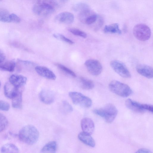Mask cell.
Segmentation results:
<instances>
[{"mask_svg": "<svg viewBox=\"0 0 153 153\" xmlns=\"http://www.w3.org/2000/svg\"><path fill=\"white\" fill-rule=\"evenodd\" d=\"M62 108L63 111L65 113H70L73 111L72 106L65 100H64L62 102Z\"/></svg>", "mask_w": 153, "mask_h": 153, "instance_id": "obj_27", "label": "cell"}, {"mask_svg": "<svg viewBox=\"0 0 153 153\" xmlns=\"http://www.w3.org/2000/svg\"><path fill=\"white\" fill-rule=\"evenodd\" d=\"M12 105L15 108L20 109L22 106V93L21 91L12 99Z\"/></svg>", "mask_w": 153, "mask_h": 153, "instance_id": "obj_23", "label": "cell"}, {"mask_svg": "<svg viewBox=\"0 0 153 153\" xmlns=\"http://www.w3.org/2000/svg\"><path fill=\"white\" fill-rule=\"evenodd\" d=\"M108 87L112 92L123 97H128L132 93V91L128 85L117 80L111 81Z\"/></svg>", "mask_w": 153, "mask_h": 153, "instance_id": "obj_4", "label": "cell"}, {"mask_svg": "<svg viewBox=\"0 0 153 153\" xmlns=\"http://www.w3.org/2000/svg\"><path fill=\"white\" fill-rule=\"evenodd\" d=\"M91 134L84 132L80 133L78 135L79 139L82 143L90 147L95 146V143Z\"/></svg>", "mask_w": 153, "mask_h": 153, "instance_id": "obj_17", "label": "cell"}, {"mask_svg": "<svg viewBox=\"0 0 153 153\" xmlns=\"http://www.w3.org/2000/svg\"><path fill=\"white\" fill-rule=\"evenodd\" d=\"M39 98L41 101L46 104H50L55 100V96L51 91L48 90H43L39 94Z\"/></svg>", "mask_w": 153, "mask_h": 153, "instance_id": "obj_12", "label": "cell"}, {"mask_svg": "<svg viewBox=\"0 0 153 153\" xmlns=\"http://www.w3.org/2000/svg\"><path fill=\"white\" fill-rule=\"evenodd\" d=\"M93 112L103 118L107 122L110 123L115 119L118 111L114 105L108 103L102 108L94 110Z\"/></svg>", "mask_w": 153, "mask_h": 153, "instance_id": "obj_3", "label": "cell"}, {"mask_svg": "<svg viewBox=\"0 0 153 153\" xmlns=\"http://www.w3.org/2000/svg\"><path fill=\"white\" fill-rule=\"evenodd\" d=\"M81 126L83 132L91 134L94 132L95 128L93 121L88 118L82 119L81 123Z\"/></svg>", "mask_w": 153, "mask_h": 153, "instance_id": "obj_14", "label": "cell"}, {"mask_svg": "<svg viewBox=\"0 0 153 153\" xmlns=\"http://www.w3.org/2000/svg\"><path fill=\"white\" fill-rule=\"evenodd\" d=\"M8 123L7 118L0 113V132L3 131L7 128Z\"/></svg>", "mask_w": 153, "mask_h": 153, "instance_id": "obj_26", "label": "cell"}, {"mask_svg": "<svg viewBox=\"0 0 153 153\" xmlns=\"http://www.w3.org/2000/svg\"><path fill=\"white\" fill-rule=\"evenodd\" d=\"M97 16L94 13L88 17L84 23L88 25H91L95 22L97 21Z\"/></svg>", "mask_w": 153, "mask_h": 153, "instance_id": "obj_31", "label": "cell"}, {"mask_svg": "<svg viewBox=\"0 0 153 153\" xmlns=\"http://www.w3.org/2000/svg\"><path fill=\"white\" fill-rule=\"evenodd\" d=\"M1 82L0 81V88H1Z\"/></svg>", "mask_w": 153, "mask_h": 153, "instance_id": "obj_38", "label": "cell"}, {"mask_svg": "<svg viewBox=\"0 0 153 153\" xmlns=\"http://www.w3.org/2000/svg\"><path fill=\"white\" fill-rule=\"evenodd\" d=\"M5 58L4 53L1 51H0V63L3 62Z\"/></svg>", "mask_w": 153, "mask_h": 153, "instance_id": "obj_37", "label": "cell"}, {"mask_svg": "<svg viewBox=\"0 0 153 153\" xmlns=\"http://www.w3.org/2000/svg\"><path fill=\"white\" fill-rule=\"evenodd\" d=\"M57 148L56 142L55 141H51L42 147L41 152L43 153H55L56 150Z\"/></svg>", "mask_w": 153, "mask_h": 153, "instance_id": "obj_20", "label": "cell"}, {"mask_svg": "<svg viewBox=\"0 0 153 153\" xmlns=\"http://www.w3.org/2000/svg\"><path fill=\"white\" fill-rule=\"evenodd\" d=\"M10 22L19 23L21 21V19L17 15L14 13L10 14Z\"/></svg>", "mask_w": 153, "mask_h": 153, "instance_id": "obj_33", "label": "cell"}, {"mask_svg": "<svg viewBox=\"0 0 153 153\" xmlns=\"http://www.w3.org/2000/svg\"><path fill=\"white\" fill-rule=\"evenodd\" d=\"M18 137L19 140L22 142L32 145L38 141L39 137V133L34 126L28 125L21 129L19 133Z\"/></svg>", "mask_w": 153, "mask_h": 153, "instance_id": "obj_1", "label": "cell"}, {"mask_svg": "<svg viewBox=\"0 0 153 153\" xmlns=\"http://www.w3.org/2000/svg\"><path fill=\"white\" fill-rule=\"evenodd\" d=\"M2 0H0V1H1Z\"/></svg>", "mask_w": 153, "mask_h": 153, "instance_id": "obj_39", "label": "cell"}, {"mask_svg": "<svg viewBox=\"0 0 153 153\" xmlns=\"http://www.w3.org/2000/svg\"><path fill=\"white\" fill-rule=\"evenodd\" d=\"M137 72L141 75L148 79L152 78L153 68L151 66L143 64H140L136 67Z\"/></svg>", "mask_w": 153, "mask_h": 153, "instance_id": "obj_10", "label": "cell"}, {"mask_svg": "<svg viewBox=\"0 0 153 153\" xmlns=\"http://www.w3.org/2000/svg\"><path fill=\"white\" fill-rule=\"evenodd\" d=\"M10 14L6 10L0 8V21L4 22H10Z\"/></svg>", "mask_w": 153, "mask_h": 153, "instance_id": "obj_24", "label": "cell"}, {"mask_svg": "<svg viewBox=\"0 0 153 153\" xmlns=\"http://www.w3.org/2000/svg\"><path fill=\"white\" fill-rule=\"evenodd\" d=\"M56 65L60 69L68 74L74 77H76V74L74 72L65 66L59 64H57Z\"/></svg>", "mask_w": 153, "mask_h": 153, "instance_id": "obj_30", "label": "cell"}, {"mask_svg": "<svg viewBox=\"0 0 153 153\" xmlns=\"http://www.w3.org/2000/svg\"><path fill=\"white\" fill-rule=\"evenodd\" d=\"M0 151L1 153H19V150L15 145L12 143L6 144L1 147Z\"/></svg>", "mask_w": 153, "mask_h": 153, "instance_id": "obj_21", "label": "cell"}, {"mask_svg": "<svg viewBox=\"0 0 153 153\" xmlns=\"http://www.w3.org/2000/svg\"><path fill=\"white\" fill-rule=\"evenodd\" d=\"M55 20L59 23L70 24L74 20V16L72 13L68 12H61L57 15L55 18Z\"/></svg>", "mask_w": 153, "mask_h": 153, "instance_id": "obj_9", "label": "cell"}, {"mask_svg": "<svg viewBox=\"0 0 153 153\" xmlns=\"http://www.w3.org/2000/svg\"><path fill=\"white\" fill-rule=\"evenodd\" d=\"M80 82L81 87L84 89L91 90L94 86V84L92 81L83 77L80 78Z\"/></svg>", "mask_w": 153, "mask_h": 153, "instance_id": "obj_22", "label": "cell"}, {"mask_svg": "<svg viewBox=\"0 0 153 153\" xmlns=\"http://www.w3.org/2000/svg\"><path fill=\"white\" fill-rule=\"evenodd\" d=\"M56 7L54 0H38L33 8L35 14L42 16H47L52 14Z\"/></svg>", "mask_w": 153, "mask_h": 153, "instance_id": "obj_2", "label": "cell"}, {"mask_svg": "<svg viewBox=\"0 0 153 153\" xmlns=\"http://www.w3.org/2000/svg\"><path fill=\"white\" fill-rule=\"evenodd\" d=\"M85 65L89 72L93 75H98L102 72V65L97 60L88 59L85 62Z\"/></svg>", "mask_w": 153, "mask_h": 153, "instance_id": "obj_8", "label": "cell"}, {"mask_svg": "<svg viewBox=\"0 0 153 153\" xmlns=\"http://www.w3.org/2000/svg\"><path fill=\"white\" fill-rule=\"evenodd\" d=\"M19 88L16 87L9 82L5 83L4 86V93L5 96L12 99L21 91Z\"/></svg>", "mask_w": 153, "mask_h": 153, "instance_id": "obj_15", "label": "cell"}, {"mask_svg": "<svg viewBox=\"0 0 153 153\" xmlns=\"http://www.w3.org/2000/svg\"><path fill=\"white\" fill-rule=\"evenodd\" d=\"M27 80L26 77L23 76L13 74L10 77L9 82L15 87L20 88L26 84Z\"/></svg>", "mask_w": 153, "mask_h": 153, "instance_id": "obj_13", "label": "cell"}, {"mask_svg": "<svg viewBox=\"0 0 153 153\" xmlns=\"http://www.w3.org/2000/svg\"><path fill=\"white\" fill-rule=\"evenodd\" d=\"M69 95L73 103L75 105L86 108L90 107L92 105L91 100L80 93L70 92Z\"/></svg>", "mask_w": 153, "mask_h": 153, "instance_id": "obj_6", "label": "cell"}, {"mask_svg": "<svg viewBox=\"0 0 153 153\" xmlns=\"http://www.w3.org/2000/svg\"><path fill=\"white\" fill-rule=\"evenodd\" d=\"M143 108L145 111H149L152 113L153 111V107L152 105L148 104H142Z\"/></svg>", "mask_w": 153, "mask_h": 153, "instance_id": "obj_34", "label": "cell"}, {"mask_svg": "<svg viewBox=\"0 0 153 153\" xmlns=\"http://www.w3.org/2000/svg\"><path fill=\"white\" fill-rule=\"evenodd\" d=\"M133 33L135 37L141 41L148 40L151 35L150 28L143 24H139L135 25L133 28Z\"/></svg>", "mask_w": 153, "mask_h": 153, "instance_id": "obj_5", "label": "cell"}, {"mask_svg": "<svg viewBox=\"0 0 153 153\" xmlns=\"http://www.w3.org/2000/svg\"><path fill=\"white\" fill-rule=\"evenodd\" d=\"M125 105L128 108L137 112H142L145 111L142 107V104L130 99L126 100Z\"/></svg>", "mask_w": 153, "mask_h": 153, "instance_id": "obj_16", "label": "cell"}, {"mask_svg": "<svg viewBox=\"0 0 153 153\" xmlns=\"http://www.w3.org/2000/svg\"><path fill=\"white\" fill-rule=\"evenodd\" d=\"M15 66L16 62L14 60L3 61L0 63V69L12 72L14 71Z\"/></svg>", "mask_w": 153, "mask_h": 153, "instance_id": "obj_18", "label": "cell"}, {"mask_svg": "<svg viewBox=\"0 0 153 153\" xmlns=\"http://www.w3.org/2000/svg\"><path fill=\"white\" fill-rule=\"evenodd\" d=\"M137 153H151V151L147 149H140L138 150L137 152H136Z\"/></svg>", "mask_w": 153, "mask_h": 153, "instance_id": "obj_35", "label": "cell"}, {"mask_svg": "<svg viewBox=\"0 0 153 153\" xmlns=\"http://www.w3.org/2000/svg\"><path fill=\"white\" fill-rule=\"evenodd\" d=\"M103 31L105 33H117L121 34V31L118 24L115 23L106 25L104 27Z\"/></svg>", "mask_w": 153, "mask_h": 153, "instance_id": "obj_19", "label": "cell"}, {"mask_svg": "<svg viewBox=\"0 0 153 153\" xmlns=\"http://www.w3.org/2000/svg\"><path fill=\"white\" fill-rule=\"evenodd\" d=\"M10 108V105L7 102L0 100V110L7 111Z\"/></svg>", "mask_w": 153, "mask_h": 153, "instance_id": "obj_32", "label": "cell"}, {"mask_svg": "<svg viewBox=\"0 0 153 153\" xmlns=\"http://www.w3.org/2000/svg\"><path fill=\"white\" fill-rule=\"evenodd\" d=\"M68 30L74 35L79 36L83 38H85L87 36V34L85 32L78 29L70 28Z\"/></svg>", "mask_w": 153, "mask_h": 153, "instance_id": "obj_28", "label": "cell"}, {"mask_svg": "<svg viewBox=\"0 0 153 153\" xmlns=\"http://www.w3.org/2000/svg\"><path fill=\"white\" fill-rule=\"evenodd\" d=\"M73 10L75 11L80 13L90 8L89 6L83 2H79L75 4L73 7Z\"/></svg>", "mask_w": 153, "mask_h": 153, "instance_id": "obj_25", "label": "cell"}, {"mask_svg": "<svg viewBox=\"0 0 153 153\" xmlns=\"http://www.w3.org/2000/svg\"><path fill=\"white\" fill-rule=\"evenodd\" d=\"M57 6L60 4H63L67 2L69 0H54Z\"/></svg>", "mask_w": 153, "mask_h": 153, "instance_id": "obj_36", "label": "cell"}, {"mask_svg": "<svg viewBox=\"0 0 153 153\" xmlns=\"http://www.w3.org/2000/svg\"><path fill=\"white\" fill-rule=\"evenodd\" d=\"M35 70L39 75L48 79L54 80L56 78V75L54 73L45 67L36 66L35 68Z\"/></svg>", "mask_w": 153, "mask_h": 153, "instance_id": "obj_11", "label": "cell"}, {"mask_svg": "<svg viewBox=\"0 0 153 153\" xmlns=\"http://www.w3.org/2000/svg\"><path fill=\"white\" fill-rule=\"evenodd\" d=\"M112 69L120 76L123 78H129L131 74L126 65L120 61L114 60L110 63Z\"/></svg>", "mask_w": 153, "mask_h": 153, "instance_id": "obj_7", "label": "cell"}, {"mask_svg": "<svg viewBox=\"0 0 153 153\" xmlns=\"http://www.w3.org/2000/svg\"><path fill=\"white\" fill-rule=\"evenodd\" d=\"M53 36L56 39L61 40L63 42H64L70 44H72L74 43V42L73 41L66 38L62 34L58 33H55L53 34Z\"/></svg>", "mask_w": 153, "mask_h": 153, "instance_id": "obj_29", "label": "cell"}]
</instances>
